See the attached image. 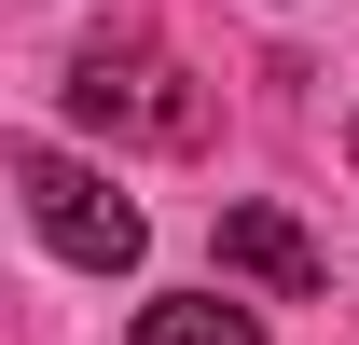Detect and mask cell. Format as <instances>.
I'll use <instances>...</instances> for the list:
<instances>
[{
	"label": "cell",
	"instance_id": "3",
	"mask_svg": "<svg viewBox=\"0 0 359 345\" xmlns=\"http://www.w3.org/2000/svg\"><path fill=\"white\" fill-rule=\"evenodd\" d=\"M222 262H235V276H263V290H290V304L318 290V249H304V221H276V208H222Z\"/></svg>",
	"mask_w": 359,
	"mask_h": 345
},
{
	"label": "cell",
	"instance_id": "1",
	"mask_svg": "<svg viewBox=\"0 0 359 345\" xmlns=\"http://www.w3.org/2000/svg\"><path fill=\"white\" fill-rule=\"evenodd\" d=\"M69 111H83L97 138H138V152H194V138H208V97L180 83L152 42H83L69 55Z\"/></svg>",
	"mask_w": 359,
	"mask_h": 345
},
{
	"label": "cell",
	"instance_id": "2",
	"mask_svg": "<svg viewBox=\"0 0 359 345\" xmlns=\"http://www.w3.org/2000/svg\"><path fill=\"white\" fill-rule=\"evenodd\" d=\"M14 194H28V221H42L69 262H97V276L138 262V208H125L97 166H69V152H14Z\"/></svg>",
	"mask_w": 359,
	"mask_h": 345
},
{
	"label": "cell",
	"instance_id": "5",
	"mask_svg": "<svg viewBox=\"0 0 359 345\" xmlns=\"http://www.w3.org/2000/svg\"><path fill=\"white\" fill-rule=\"evenodd\" d=\"M346 152H359V138H346Z\"/></svg>",
	"mask_w": 359,
	"mask_h": 345
},
{
	"label": "cell",
	"instance_id": "4",
	"mask_svg": "<svg viewBox=\"0 0 359 345\" xmlns=\"http://www.w3.org/2000/svg\"><path fill=\"white\" fill-rule=\"evenodd\" d=\"M138 345H263V318H249V304H138Z\"/></svg>",
	"mask_w": 359,
	"mask_h": 345
}]
</instances>
